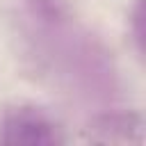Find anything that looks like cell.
Returning <instances> with one entry per match:
<instances>
[{
  "mask_svg": "<svg viewBox=\"0 0 146 146\" xmlns=\"http://www.w3.org/2000/svg\"><path fill=\"white\" fill-rule=\"evenodd\" d=\"M62 135L57 123L36 107H11L0 114V144L2 146H50L59 144Z\"/></svg>",
  "mask_w": 146,
  "mask_h": 146,
  "instance_id": "1",
  "label": "cell"
}]
</instances>
